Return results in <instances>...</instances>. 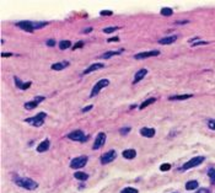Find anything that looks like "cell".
<instances>
[{
    "mask_svg": "<svg viewBox=\"0 0 215 193\" xmlns=\"http://www.w3.org/2000/svg\"><path fill=\"white\" fill-rule=\"evenodd\" d=\"M68 65H69V62H60V63H55V64L52 65V69L53 70H63Z\"/></svg>",
    "mask_w": 215,
    "mask_h": 193,
    "instance_id": "e0dca14e",
    "label": "cell"
},
{
    "mask_svg": "<svg viewBox=\"0 0 215 193\" xmlns=\"http://www.w3.org/2000/svg\"><path fill=\"white\" fill-rule=\"evenodd\" d=\"M44 118H46V113L44 112H41L38 113L35 117H31V118H27L26 122L33 127H41L43 123H44Z\"/></svg>",
    "mask_w": 215,
    "mask_h": 193,
    "instance_id": "7a4b0ae2",
    "label": "cell"
},
{
    "mask_svg": "<svg viewBox=\"0 0 215 193\" xmlns=\"http://www.w3.org/2000/svg\"><path fill=\"white\" fill-rule=\"evenodd\" d=\"M156 101V98H154V97H151V98H149V100H146V101H144L143 103L140 105V110H144L146 106H149V105H151V103H154Z\"/></svg>",
    "mask_w": 215,
    "mask_h": 193,
    "instance_id": "7402d4cb",
    "label": "cell"
},
{
    "mask_svg": "<svg viewBox=\"0 0 215 193\" xmlns=\"http://www.w3.org/2000/svg\"><path fill=\"white\" fill-rule=\"evenodd\" d=\"M118 39H119L118 37H112V38L108 39V42H114V41H118Z\"/></svg>",
    "mask_w": 215,
    "mask_h": 193,
    "instance_id": "b9f144b4",
    "label": "cell"
},
{
    "mask_svg": "<svg viewBox=\"0 0 215 193\" xmlns=\"http://www.w3.org/2000/svg\"><path fill=\"white\" fill-rule=\"evenodd\" d=\"M105 141H106V134H105L103 132L99 133V134H97V137H96V139H95V144H94L92 149H94V150H96V149H100L101 146H103Z\"/></svg>",
    "mask_w": 215,
    "mask_h": 193,
    "instance_id": "ba28073f",
    "label": "cell"
},
{
    "mask_svg": "<svg viewBox=\"0 0 215 193\" xmlns=\"http://www.w3.org/2000/svg\"><path fill=\"white\" fill-rule=\"evenodd\" d=\"M108 84H109V81H108L107 79H101L100 81H97L96 83V85L92 88V91H91V95L90 96L91 97H95L103 88H106V86H108Z\"/></svg>",
    "mask_w": 215,
    "mask_h": 193,
    "instance_id": "277c9868",
    "label": "cell"
},
{
    "mask_svg": "<svg viewBox=\"0 0 215 193\" xmlns=\"http://www.w3.org/2000/svg\"><path fill=\"white\" fill-rule=\"evenodd\" d=\"M47 46L54 47V46H55V41H54V39H48V41H47Z\"/></svg>",
    "mask_w": 215,
    "mask_h": 193,
    "instance_id": "d590c367",
    "label": "cell"
},
{
    "mask_svg": "<svg viewBox=\"0 0 215 193\" xmlns=\"http://www.w3.org/2000/svg\"><path fill=\"white\" fill-rule=\"evenodd\" d=\"M197 193H209V191H208L207 188H200Z\"/></svg>",
    "mask_w": 215,
    "mask_h": 193,
    "instance_id": "f35d334b",
    "label": "cell"
},
{
    "mask_svg": "<svg viewBox=\"0 0 215 193\" xmlns=\"http://www.w3.org/2000/svg\"><path fill=\"white\" fill-rule=\"evenodd\" d=\"M176 39H177V36H176V34H172V36H169V37L161 38V39L159 41V43H160V44H172Z\"/></svg>",
    "mask_w": 215,
    "mask_h": 193,
    "instance_id": "5bb4252c",
    "label": "cell"
},
{
    "mask_svg": "<svg viewBox=\"0 0 215 193\" xmlns=\"http://www.w3.org/2000/svg\"><path fill=\"white\" fill-rule=\"evenodd\" d=\"M116 158H117V151H116V150H109V151H107L106 154H103V155L101 156V162H102L103 165H106V164L112 162Z\"/></svg>",
    "mask_w": 215,
    "mask_h": 193,
    "instance_id": "52a82bcc",
    "label": "cell"
},
{
    "mask_svg": "<svg viewBox=\"0 0 215 193\" xmlns=\"http://www.w3.org/2000/svg\"><path fill=\"white\" fill-rule=\"evenodd\" d=\"M208 127L210 129H213V130H215V119H210L208 122Z\"/></svg>",
    "mask_w": 215,
    "mask_h": 193,
    "instance_id": "836d02e7",
    "label": "cell"
},
{
    "mask_svg": "<svg viewBox=\"0 0 215 193\" xmlns=\"http://www.w3.org/2000/svg\"><path fill=\"white\" fill-rule=\"evenodd\" d=\"M1 56H2V57H10V56H12V54H11V53H2Z\"/></svg>",
    "mask_w": 215,
    "mask_h": 193,
    "instance_id": "7bdbcfd3",
    "label": "cell"
},
{
    "mask_svg": "<svg viewBox=\"0 0 215 193\" xmlns=\"http://www.w3.org/2000/svg\"><path fill=\"white\" fill-rule=\"evenodd\" d=\"M14 79H15V83H16V86H17L19 89H21V88H22V85H24V83H21V80H20V79H19L17 76H15Z\"/></svg>",
    "mask_w": 215,
    "mask_h": 193,
    "instance_id": "1f68e13d",
    "label": "cell"
},
{
    "mask_svg": "<svg viewBox=\"0 0 215 193\" xmlns=\"http://www.w3.org/2000/svg\"><path fill=\"white\" fill-rule=\"evenodd\" d=\"M91 30H92V29H91V27H89V29H85V30H84V32H91Z\"/></svg>",
    "mask_w": 215,
    "mask_h": 193,
    "instance_id": "ee69618b",
    "label": "cell"
},
{
    "mask_svg": "<svg viewBox=\"0 0 215 193\" xmlns=\"http://www.w3.org/2000/svg\"><path fill=\"white\" fill-rule=\"evenodd\" d=\"M86 162H87V158H86V156H79V158L72 159V162H70V167L77 170V168L84 167V166L86 165Z\"/></svg>",
    "mask_w": 215,
    "mask_h": 193,
    "instance_id": "5b68a950",
    "label": "cell"
},
{
    "mask_svg": "<svg viewBox=\"0 0 215 193\" xmlns=\"http://www.w3.org/2000/svg\"><path fill=\"white\" fill-rule=\"evenodd\" d=\"M122 193H138V190H135L133 187H127L122 191Z\"/></svg>",
    "mask_w": 215,
    "mask_h": 193,
    "instance_id": "83f0119b",
    "label": "cell"
},
{
    "mask_svg": "<svg viewBox=\"0 0 215 193\" xmlns=\"http://www.w3.org/2000/svg\"><path fill=\"white\" fill-rule=\"evenodd\" d=\"M203 161H204V158H203V156L193 158V159H191L188 162H186V164L182 166V170H188V168H192V167H194V166H198V165H200Z\"/></svg>",
    "mask_w": 215,
    "mask_h": 193,
    "instance_id": "8992f818",
    "label": "cell"
},
{
    "mask_svg": "<svg viewBox=\"0 0 215 193\" xmlns=\"http://www.w3.org/2000/svg\"><path fill=\"white\" fill-rule=\"evenodd\" d=\"M202 44H208V43L207 42H197V43H194L192 46H202Z\"/></svg>",
    "mask_w": 215,
    "mask_h": 193,
    "instance_id": "60d3db41",
    "label": "cell"
},
{
    "mask_svg": "<svg viewBox=\"0 0 215 193\" xmlns=\"http://www.w3.org/2000/svg\"><path fill=\"white\" fill-rule=\"evenodd\" d=\"M117 29H118V27H116V26H114V27H106V29H103V32L107 33V34H109V33L117 31Z\"/></svg>",
    "mask_w": 215,
    "mask_h": 193,
    "instance_id": "f1b7e54d",
    "label": "cell"
},
{
    "mask_svg": "<svg viewBox=\"0 0 215 193\" xmlns=\"http://www.w3.org/2000/svg\"><path fill=\"white\" fill-rule=\"evenodd\" d=\"M146 74H147V70H146V69H140V70H138L137 74H135V76H134L133 84H137V83H139L140 80H143L144 78L146 76Z\"/></svg>",
    "mask_w": 215,
    "mask_h": 193,
    "instance_id": "7c38bea8",
    "label": "cell"
},
{
    "mask_svg": "<svg viewBox=\"0 0 215 193\" xmlns=\"http://www.w3.org/2000/svg\"><path fill=\"white\" fill-rule=\"evenodd\" d=\"M38 106V102H37L36 100H33V101H30V102H26L25 103V108L26 110H33L35 107Z\"/></svg>",
    "mask_w": 215,
    "mask_h": 193,
    "instance_id": "ffe728a7",
    "label": "cell"
},
{
    "mask_svg": "<svg viewBox=\"0 0 215 193\" xmlns=\"http://www.w3.org/2000/svg\"><path fill=\"white\" fill-rule=\"evenodd\" d=\"M68 138L72 139V140H75V141H86L89 139V135H85V133L82 130H74L72 133L68 134Z\"/></svg>",
    "mask_w": 215,
    "mask_h": 193,
    "instance_id": "3957f363",
    "label": "cell"
},
{
    "mask_svg": "<svg viewBox=\"0 0 215 193\" xmlns=\"http://www.w3.org/2000/svg\"><path fill=\"white\" fill-rule=\"evenodd\" d=\"M160 52L159 51H150V52H143V53H138L134 56L135 59H145V58H149V57H156L159 56Z\"/></svg>",
    "mask_w": 215,
    "mask_h": 193,
    "instance_id": "9c48e42d",
    "label": "cell"
},
{
    "mask_svg": "<svg viewBox=\"0 0 215 193\" xmlns=\"http://www.w3.org/2000/svg\"><path fill=\"white\" fill-rule=\"evenodd\" d=\"M129 132H130V128H129V127H124V128L119 129V133H121L122 135H125V134H128Z\"/></svg>",
    "mask_w": 215,
    "mask_h": 193,
    "instance_id": "4dcf8cb0",
    "label": "cell"
},
{
    "mask_svg": "<svg viewBox=\"0 0 215 193\" xmlns=\"http://www.w3.org/2000/svg\"><path fill=\"white\" fill-rule=\"evenodd\" d=\"M74 177H75V178H77V180H80V181H86V180H87V173L77 171V172H75V173H74Z\"/></svg>",
    "mask_w": 215,
    "mask_h": 193,
    "instance_id": "ac0fdd59",
    "label": "cell"
},
{
    "mask_svg": "<svg viewBox=\"0 0 215 193\" xmlns=\"http://www.w3.org/2000/svg\"><path fill=\"white\" fill-rule=\"evenodd\" d=\"M105 65L101 64V63H95V64H91L87 69H85L84 70V75H87V74H90V73H92V71H95V70H99V69H102Z\"/></svg>",
    "mask_w": 215,
    "mask_h": 193,
    "instance_id": "8fae6325",
    "label": "cell"
},
{
    "mask_svg": "<svg viewBox=\"0 0 215 193\" xmlns=\"http://www.w3.org/2000/svg\"><path fill=\"white\" fill-rule=\"evenodd\" d=\"M123 156L125 158V159H134L135 156H137V151L134 150V149H127V150H124L123 151Z\"/></svg>",
    "mask_w": 215,
    "mask_h": 193,
    "instance_id": "2e32d148",
    "label": "cell"
},
{
    "mask_svg": "<svg viewBox=\"0 0 215 193\" xmlns=\"http://www.w3.org/2000/svg\"><path fill=\"white\" fill-rule=\"evenodd\" d=\"M116 54H119V52L112 51V52H107V53L102 54V56H101V58H103V59H107V58H111V57H113V56H116Z\"/></svg>",
    "mask_w": 215,
    "mask_h": 193,
    "instance_id": "d4e9b609",
    "label": "cell"
},
{
    "mask_svg": "<svg viewBox=\"0 0 215 193\" xmlns=\"http://www.w3.org/2000/svg\"><path fill=\"white\" fill-rule=\"evenodd\" d=\"M140 134L146 138H152L155 135V129L154 128H142L140 129Z\"/></svg>",
    "mask_w": 215,
    "mask_h": 193,
    "instance_id": "9a60e30c",
    "label": "cell"
},
{
    "mask_svg": "<svg viewBox=\"0 0 215 193\" xmlns=\"http://www.w3.org/2000/svg\"><path fill=\"white\" fill-rule=\"evenodd\" d=\"M197 187H198V182L197 181H189V182L186 183V190H188V191H193Z\"/></svg>",
    "mask_w": 215,
    "mask_h": 193,
    "instance_id": "d6986e66",
    "label": "cell"
},
{
    "mask_svg": "<svg viewBox=\"0 0 215 193\" xmlns=\"http://www.w3.org/2000/svg\"><path fill=\"white\" fill-rule=\"evenodd\" d=\"M208 176L210 177L212 182H215V170L214 168H209V171H208Z\"/></svg>",
    "mask_w": 215,
    "mask_h": 193,
    "instance_id": "484cf974",
    "label": "cell"
},
{
    "mask_svg": "<svg viewBox=\"0 0 215 193\" xmlns=\"http://www.w3.org/2000/svg\"><path fill=\"white\" fill-rule=\"evenodd\" d=\"M35 100H36L37 102L39 103V102H42V101L44 100V97H43V96H36V97H35Z\"/></svg>",
    "mask_w": 215,
    "mask_h": 193,
    "instance_id": "74e56055",
    "label": "cell"
},
{
    "mask_svg": "<svg viewBox=\"0 0 215 193\" xmlns=\"http://www.w3.org/2000/svg\"><path fill=\"white\" fill-rule=\"evenodd\" d=\"M100 14H101L102 16H111V15H113V12L109 11V10H102Z\"/></svg>",
    "mask_w": 215,
    "mask_h": 193,
    "instance_id": "d6a6232c",
    "label": "cell"
},
{
    "mask_svg": "<svg viewBox=\"0 0 215 193\" xmlns=\"http://www.w3.org/2000/svg\"><path fill=\"white\" fill-rule=\"evenodd\" d=\"M172 14H173V11L170 7H162L161 9V15H164V16H171Z\"/></svg>",
    "mask_w": 215,
    "mask_h": 193,
    "instance_id": "603a6c76",
    "label": "cell"
},
{
    "mask_svg": "<svg viewBox=\"0 0 215 193\" xmlns=\"http://www.w3.org/2000/svg\"><path fill=\"white\" fill-rule=\"evenodd\" d=\"M170 168H171V165L170 164H164V165L160 166V170L161 171H169Z\"/></svg>",
    "mask_w": 215,
    "mask_h": 193,
    "instance_id": "f546056e",
    "label": "cell"
},
{
    "mask_svg": "<svg viewBox=\"0 0 215 193\" xmlns=\"http://www.w3.org/2000/svg\"><path fill=\"white\" fill-rule=\"evenodd\" d=\"M49 145H50L49 140L46 139V140H43L42 143H39V145L37 146V151H38V153H44V151H47V150L49 149Z\"/></svg>",
    "mask_w": 215,
    "mask_h": 193,
    "instance_id": "4fadbf2b",
    "label": "cell"
},
{
    "mask_svg": "<svg viewBox=\"0 0 215 193\" xmlns=\"http://www.w3.org/2000/svg\"><path fill=\"white\" fill-rule=\"evenodd\" d=\"M31 86V83L29 81V83H24V85H22V88H21V90H26V89H29Z\"/></svg>",
    "mask_w": 215,
    "mask_h": 193,
    "instance_id": "8d00e7d4",
    "label": "cell"
},
{
    "mask_svg": "<svg viewBox=\"0 0 215 193\" xmlns=\"http://www.w3.org/2000/svg\"><path fill=\"white\" fill-rule=\"evenodd\" d=\"M192 95L191 94H184V95H176V96H171L170 100H187V98H191Z\"/></svg>",
    "mask_w": 215,
    "mask_h": 193,
    "instance_id": "44dd1931",
    "label": "cell"
},
{
    "mask_svg": "<svg viewBox=\"0 0 215 193\" xmlns=\"http://www.w3.org/2000/svg\"><path fill=\"white\" fill-rule=\"evenodd\" d=\"M16 183H17L19 186H21V187L29 190V191H33V190H36L37 187H38V183H37L36 181L31 180V178H19V180L16 181Z\"/></svg>",
    "mask_w": 215,
    "mask_h": 193,
    "instance_id": "6da1fadb",
    "label": "cell"
},
{
    "mask_svg": "<svg viewBox=\"0 0 215 193\" xmlns=\"http://www.w3.org/2000/svg\"><path fill=\"white\" fill-rule=\"evenodd\" d=\"M92 108V106H87V107H84L82 108V112H87V111H90Z\"/></svg>",
    "mask_w": 215,
    "mask_h": 193,
    "instance_id": "ab89813d",
    "label": "cell"
},
{
    "mask_svg": "<svg viewBox=\"0 0 215 193\" xmlns=\"http://www.w3.org/2000/svg\"><path fill=\"white\" fill-rule=\"evenodd\" d=\"M46 25H48L47 22H33V29L36 30V29H42V27H44Z\"/></svg>",
    "mask_w": 215,
    "mask_h": 193,
    "instance_id": "4316f807",
    "label": "cell"
},
{
    "mask_svg": "<svg viewBox=\"0 0 215 193\" xmlns=\"http://www.w3.org/2000/svg\"><path fill=\"white\" fill-rule=\"evenodd\" d=\"M70 42L69 41H60L59 42V48L60 49H68V48H70Z\"/></svg>",
    "mask_w": 215,
    "mask_h": 193,
    "instance_id": "cb8c5ba5",
    "label": "cell"
},
{
    "mask_svg": "<svg viewBox=\"0 0 215 193\" xmlns=\"http://www.w3.org/2000/svg\"><path fill=\"white\" fill-rule=\"evenodd\" d=\"M81 47H84V42H82V41H80V42H77L75 46H72V49H77V48H81Z\"/></svg>",
    "mask_w": 215,
    "mask_h": 193,
    "instance_id": "e575fe53",
    "label": "cell"
},
{
    "mask_svg": "<svg viewBox=\"0 0 215 193\" xmlns=\"http://www.w3.org/2000/svg\"><path fill=\"white\" fill-rule=\"evenodd\" d=\"M17 26L20 29H22L24 31H27V32H33V22H30V21H20L17 22Z\"/></svg>",
    "mask_w": 215,
    "mask_h": 193,
    "instance_id": "30bf717a",
    "label": "cell"
}]
</instances>
